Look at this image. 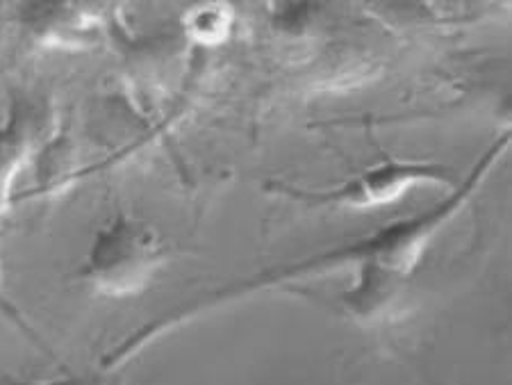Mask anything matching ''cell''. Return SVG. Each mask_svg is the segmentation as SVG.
<instances>
[{
  "instance_id": "obj_6",
  "label": "cell",
  "mask_w": 512,
  "mask_h": 385,
  "mask_svg": "<svg viewBox=\"0 0 512 385\" xmlns=\"http://www.w3.org/2000/svg\"><path fill=\"white\" fill-rule=\"evenodd\" d=\"M237 26L235 10L226 3H205L187 7L180 28L189 42L201 48H217L233 37Z\"/></svg>"
},
{
  "instance_id": "obj_2",
  "label": "cell",
  "mask_w": 512,
  "mask_h": 385,
  "mask_svg": "<svg viewBox=\"0 0 512 385\" xmlns=\"http://www.w3.org/2000/svg\"><path fill=\"white\" fill-rule=\"evenodd\" d=\"M169 260V247L146 219L117 212L94 233L73 278L103 299L139 297Z\"/></svg>"
},
{
  "instance_id": "obj_8",
  "label": "cell",
  "mask_w": 512,
  "mask_h": 385,
  "mask_svg": "<svg viewBox=\"0 0 512 385\" xmlns=\"http://www.w3.org/2000/svg\"><path fill=\"white\" fill-rule=\"evenodd\" d=\"M0 315H3L7 322L10 324H14L16 329H19L23 335H28V338L32 340V342H39L41 344V340H39V335L32 331V326L26 322V317L21 315V310H19V306H16V303L7 297V292H5V285H3V258H0Z\"/></svg>"
},
{
  "instance_id": "obj_4",
  "label": "cell",
  "mask_w": 512,
  "mask_h": 385,
  "mask_svg": "<svg viewBox=\"0 0 512 385\" xmlns=\"http://www.w3.org/2000/svg\"><path fill=\"white\" fill-rule=\"evenodd\" d=\"M37 142V114L26 98L14 96L0 124V217L16 201V180L28 165Z\"/></svg>"
},
{
  "instance_id": "obj_3",
  "label": "cell",
  "mask_w": 512,
  "mask_h": 385,
  "mask_svg": "<svg viewBox=\"0 0 512 385\" xmlns=\"http://www.w3.org/2000/svg\"><path fill=\"white\" fill-rule=\"evenodd\" d=\"M447 165L424 160H385L333 187H299L269 180L267 190L310 210H376L392 206L417 187H456Z\"/></svg>"
},
{
  "instance_id": "obj_7",
  "label": "cell",
  "mask_w": 512,
  "mask_h": 385,
  "mask_svg": "<svg viewBox=\"0 0 512 385\" xmlns=\"http://www.w3.org/2000/svg\"><path fill=\"white\" fill-rule=\"evenodd\" d=\"M0 385H126L119 372L107 367H94L85 372H66L48 379H19V376H0Z\"/></svg>"
},
{
  "instance_id": "obj_1",
  "label": "cell",
  "mask_w": 512,
  "mask_h": 385,
  "mask_svg": "<svg viewBox=\"0 0 512 385\" xmlns=\"http://www.w3.org/2000/svg\"><path fill=\"white\" fill-rule=\"evenodd\" d=\"M510 139V133H501L494 139L481 158L476 160V165L467 171V176L458 180L456 187H451L449 194L433 203V206L410 217L387 221L385 226L376 228L374 233L360 237V240L337 244L333 249L319 251L315 256L303 260L287 262V265L262 269V272L246 276L242 281L226 283L217 290L205 292L203 297L180 303V306L167 310V315L151 319V322L142 324L121 342L114 344L98 365L119 372L121 367L132 363L155 342L194 324L196 319L235 306V303L251 299L255 294L292 288L294 283L308 281V278H315L319 274H333L337 269H355V274H358L362 267L381 262V265L399 269L401 274L412 278L435 237L465 210L467 203L474 199V194L481 190L485 178L492 174L499 160L508 153Z\"/></svg>"
},
{
  "instance_id": "obj_5",
  "label": "cell",
  "mask_w": 512,
  "mask_h": 385,
  "mask_svg": "<svg viewBox=\"0 0 512 385\" xmlns=\"http://www.w3.org/2000/svg\"><path fill=\"white\" fill-rule=\"evenodd\" d=\"M30 26L37 39L46 44L76 46L94 37L92 12L82 7H32Z\"/></svg>"
}]
</instances>
